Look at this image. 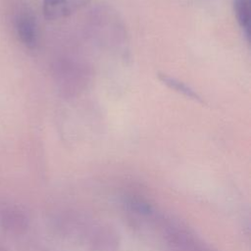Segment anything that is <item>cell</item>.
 <instances>
[{
    "instance_id": "1",
    "label": "cell",
    "mask_w": 251,
    "mask_h": 251,
    "mask_svg": "<svg viewBox=\"0 0 251 251\" xmlns=\"http://www.w3.org/2000/svg\"><path fill=\"white\" fill-rule=\"evenodd\" d=\"M90 0H43L42 12L47 20L67 18L88 4Z\"/></svg>"
},
{
    "instance_id": "2",
    "label": "cell",
    "mask_w": 251,
    "mask_h": 251,
    "mask_svg": "<svg viewBox=\"0 0 251 251\" xmlns=\"http://www.w3.org/2000/svg\"><path fill=\"white\" fill-rule=\"evenodd\" d=\"M17 34L21 42L29 49H34L38 43V28L34 16L30 12H21L15 21Z\"/></svg>"
},
{
    "instance_id": "3",
    "label": "cell",
    "mask_w": 251,
    "mask_h": 251,
    "mask_svg": "<svg viewBox=\"0 0 251 251\" xmlns=\"http://www.w3.org/2000/svg\"><path fill=\"white\" fill-rule=\"evenodd\" d=\"M158 78L167 87L187 97L188 99H191V100L201 103V104L205 103L203 98L191 86H189L185 82H183L174 76H171L165 73H158Z\"/></svg>"
},
{
    "instance_id": "4",
    "label": "cell",
    "mask_w": 251,
    "mask_h": 251,
    "mask_svg": "<svg viewBox=\"0 0 251 251\" xmlns=\"http://www.w3.org/2000/svg\"><path fill=\"white\" fill-rule=\"evenodd\" d=\"M250 0H233V11L236 21L249 40L250 32Z\"/></svg>"
}]
</instances>
